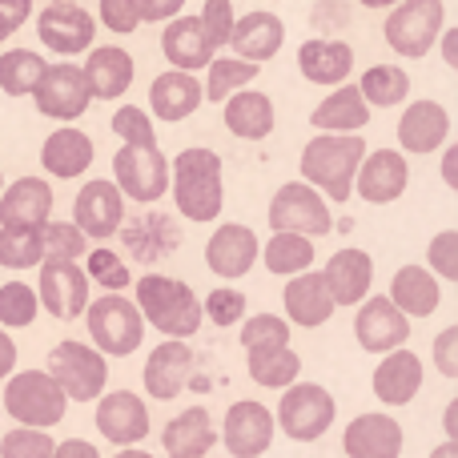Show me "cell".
<instances>
[{
  "label": "cell",
  "mask_w": 458,
  "mask_h": 458,
  "mask_svg": "<svg viewBox=\"0 0 458 458\" xmlns=\"http://www.w3.org/2000/svg\"><path fill=\"white\" fill-rule=\"evenodd\" d=\"M85 277L97 285H105L109 293H121L129 290V282H133V274H129V266L117 258L113 250H93L89 253V266H85Z\"/></svg>",
  "instance_id": "46"
},
{
  "label": "cell",
  "mask_w": 458,
  "mask_h": 458,
  "mask_svg": "<svg viewBox=\"0 0 458 458\" xmlns=\"http://www.w3.org/2000/svg\"><path fill=\"white\" fill-rule=\"evenodd\" d=\"M72 217H77L72 225L85 237H113L125 225V198H121V190L113 182H89L77 193Z\"/></svg>",
  "instance_id": "17"
},
{
  "label": "cell",
  "mask_w": 458,
  "mask_h": 458,
  "mask_svg": "<svg viewBox=\"0 0 458 458\" xmlns=\"http://www.w3.org/2000/svg\"><path fill=\"white\" fill-rule=\"evenodd\" d=\"M422 390V358L411 350H390L374 370V394L386 406H406Z\"/></svg>",
  "instance_id": "28"
},
{
  "label": "cell",
  "mask_w": 458,
  "mask_h": 458,
  "mask_svg": "<svg viewBox=\"0 0 458 458\" xmlns=\"http://www.w3.org/2000/svg\"><path fill=\"white\" fill-rule=\"evenodd\" d=\"M282 298H285V318H290L293 326H306V330L326 326L334 314V298H330V290H326V277L310 274V269L290 277Z\"/></svg>",
  "instance_id": "27"
},
{
  "label": "cell",
  "mask_w": 458,
  "mask_h": 458,
  "mask_svg": "<svg viewBox=\"0 0 458 458\" xmlns=\"http://www.w3.org/2000/svg\"><path fill=\"white\" fill-rule=\"evenodd\" d=\"M430 458H458V443H451V438H446V443L438 446V451L430 454Z\"/></svg>",
  "instance_id": "60"
},
{
  "label": "cell",
  "mask_w": 458,
  "mask_h": 458,
  "mask_svg": "<svg viewBox=\"0 0 458 458\" xmlns=\"http://www.w3.org/2000/svg\"><path fill=\"white\" fill-rule=\"evenodd\" d=\"M85 250H89V237L72 222L40 225V253H45V261H77Z\"/></svg>",
  "instance_id": "43"
},
{
  "label": "cell",
  "mask_w": 458,
  "mask_h": 458,
  "mask_svg": "<svg viewBox=\"0 0 458 458\" xmlns=\"http://www.w3.org/2000/svg\"><path fill=\"white\" fill-rule=\"evenodd\" d=\"M48 214H53V190L40 177H21L0 198V229H8V233L40 229L48 222Z\"/></svg>",
  "instance_id": "19"
},
{
  "label": "cell",
  "mask_w": 458,
  "mask_h": 458,
  "mask_svg": "<svg viewBox=\"0 0 458 458\" xmlns=\"http://www.w3.org/2000/svg\"><path fill=\"white\" fill-rule=\"evenodd\" d=\"M85 322H89V338H93L97 354L109 358H125L141 346L145 338V318L121 293H105V298L89 301L85 306Z\"/></svg>",
  "instance_id": "4"
},
{
  "label": "cell",
  "mask_w": 458,
  "mask_h": 458,
  "mask_svg": "<svg viewBox=\"0 0 458 458\" xmlns=\"http://www.w3.org/2000/svg\"><path fill=\"white\" fill-rule=\"evenodd\" d=\"M32 13V0H0V40L16 32Z\"/></svg>",
  "instance_id": "54"
},
{
  "label": "cell",
  "mask_w": 458,
  "mask_h": 458,
  "mask_svg": "<svg viewBox=\"0 0 458 458\" xmlns=\"http://www.w3.org/2000/svg\"><path fill=\"white\" fill-rule=\"evenodd\" d=\"M40 165L53 177H64V182L81 177L93 165V141H89V133H81V129H56V133H48L45 149H40Z\"/></svg>",
  "instance_id": "35"
},
{
  "label": "cell",
  "mask_w": 458,
  "mask_h": 458,
  "mask_svg": "<svg viewBox=\"0 0 458 458\" xmlns=\"http://www.w3.org/2000/svg\"><path fill=\"white\" fill-rule=\"evenodd\" d=\"M182 4L185 0H137V16L141 21H174Z\"/></svg>",
  "instance_id": "55"
},
{
  "label": "cell",
  "mask_w": 458,
  "mask_h": 458,
  "mask_svg": "<svg viewBox=\"0 0 458 458\" xmlns=\"http://www.w3.org/2000/svg\"><path fill=\"white\" fill-rule=\"evenodd\" d=\"M225 129L233 137L245 141H261V137L274 133V101L266 93H253V89H237L225 97Z\"/></svg>",
  "instance_id": "33"
},
{
  "label": "cell",
  "mask_w": 458,
  "mask_h": 458,
  "mask_svg": "<svg viewBox=\"0 0 458 458\" xmlns=\"http://www.w3.org/2000/svg\"><path fill=\"white\" fill-rule=\"evenodd\" d=\"M366 105H378V109H394V105L406 101L411 93V77L394 64H374V69L362 72V85H358Z\"/></svg>",
  "instance_id": "37"
},
{
  "label": "cell",
  "mask_w": 458,
  "mask_h": 458,
  "mask_svg": "<svg viewBox=\"0 0 458 458\" xmlns=\"http://www.w3.org/2000/svg\"><path fill=\"white\" fill-rule=\"evenodd\" d=\"M113 458H153V454H145V451H133V446H125V451L113 454Z\"/></svg>",
  "instance_id": "62"
},
{
  "label": "cell",
  "mask_w": 458,
  "mask_h": 458,
  "mask_svg": "<svg viewBox=\"0 0 458 458\" xmlns=\"http://www.w3.org/2000/svg\"><path fill=\"white\" fill-rule=\"evenodd\" d=\"M274 414L266 411L261 403H253V398H245V403H233L225 414V446L233 458H258L269 451V443H274Z\"/></svg>",
  "instance_id": "16"
},
{
  "label": "cell",
  "mask_w": 458,
  "mask_h": 458,
  "mask_svg": "<svg viewBox=\"0 0 458 458\" xmlns=\"http://www.w3.org/2000/svg\"><path fill=\"white\" fill-rule=\"evenodd\" d=\"M101 21L113 32H137V24H141L137 0H101Z\"/></svg>",
  "instance_id": "52"
},
{
  "label": "cell",
  "mask_w": 458,
  "mask_h": 458,
  "mask_svg": "<svg viewBox=\"0 0 458 458\" xmlns=\"http://www.w3.org/2000/svg\"><path fill=\"white\" fill-rule=\"evenodd\" d=\"M350 458H398L403 454V427L390 414H358L342 435Z\"/></svg>",
  "instance_id": "25"
},
{
  "label": "cell",
  "mask_w": 458,
  "mask_h": 458,
  "mask_svg": "<svg viewBox=\"0 0 458 458\" xmlns=\"http://www.w3.org/2000/svg\"><path fill=\"white\" fill-rule=\"evenodd\" d=\"M37 310H40V301H37V290H32V285H24V282L0 285V326L24 330V326H32Z\"/></svg>",
  "instance_id": "44"
},
{
  "label": "cell",
  "mask_w": 458,
  "mask_h": 458,
  "mask_svg": "<svg viewBox=\"0 0 458 458\" xmlns=\"http://www.w3.org/2000/svg\"><path fill=\"white\" fill-rule=\"evenodd\" d=\"M193 362H198V354L182 338H165L145 362V390L161 403L177 398L185 390V382L193 378Z\"/></svg>",
  "instance_id": "20"
},
{
  "label": "cell",
  "mask_w": 458,
  "mask_h": 458,
  "mask_svg": "<svg viewBox=\"0 0 458 458\" xmlns=\"http://www.w3.org/2000/svg\"><path fill=\"white\" fill-rule=\"evenodd\" d=\"M113 177H117L121 198L133 201H157L169 190V161L161 157L157 145H121L113 157Z\"/></svg>",
  "instance_id": "10"
},
{
  "label": "cell",
  "mask_w": 458,
  "mask_h": 458,
  "mask_svg": "<svg viewBox=\"0 0 458 458\" xmlns=\"http://www.w3.org/2000/svg\"><path fill=\"white\" fill-rule=\"evenodd\" d=\"M446 438H451V443H458V403L446 406Z\"/></svg>",
  "instance_id": "58"
},
{
  "label": "cell",
  "mask_w": 458,
  "mask_h": 458,
  "mask_svg": "<svg viewBox=\"0 0 458 458\" xmlns=\"http://www.w3.org/2000/svg\"><path fill=\"white\" fill-rule=\"evenodd\" d=\"M97 430L113 446H133L149 435V411H145V403L133 390H113L97 406Z\"/></svg>",
  "instance_id": "18"
},
{
  "label": "cell",
  "mask_w": 458,
  "mask_h": 458,
  "mask_svg": "<svg viewBox=\"0 0 458 458\" xmlns=\"http://www.w3.org/2000/svg\"><path fill=\"white\" fill-rule=\"evenodd\" d=\"M40 229H24V233H8L0 229V266L4 269H32L40 266Z\"/></svg>",
  "instance_id": "45"
},
{
  "label": "cell",
  "mask_w": 458,
  "mask_h": 458,
  "mask_svg": "<svg viewBox=\"0 0 458 458\" xmlns=\"http://www.w3.org/2000/svg\"><path fill=\"white\" fill-rule=\"evenodd\" d=\"M161 443H165L169 458H206L209 451H214V443H217V430H214L209 411L206 406H190V411H182L165 427Z\"/></svg>",
  "instance_id": "32"
},
{
  "label": "cell",
  "mask_w": 458,
  "mask_h": 458,
  "mask_svg": "<svg viewBox=\"0 0 458 458\" xmlns=\"http://www.w3.org/2000/svg\"><path fill=\"white\" fill-rule=\"evenodd\" d=\"M438 298H443V290L427 266H403L390 277V301L406 318H430L438 310Z\"/></svg>",
  "instance_id": "34"
},
{
  "label": "cell",
  "mask_w": 458,
  "mask_h": 458,
  "mask_svg": "<svg viewBox=\"0 0 458 458\" xmlns=\"http://www.w3.org/2000/svg\"><path fill=\"white\" fill-rule=\"evenodd\" d=\"M301 358L293 354L290 346L285 350H261V354H250V378L266 390H285L290 382H298Z\"/></svg>",
  "instance_id": "38"
},
{
  "label": "cell",
  "mask_w": 458,
  "mask_h": 458,
  "mask_svg": "<svg viewBox=\"0 0 458 458\" xmlns=\"http://www.w3.org/2000/svg\"><path fill=\"white\" fill-rule=\"evenodd\" d=\"M32 97H37V109L53 121H77L93 101L89 81L77 64H45Z\"/></svg>",
  "instance_id": "11"
},
{
  "label": "cell",
  "mask_w": 458,
  "mask_h": 458,
  "mask_svg": "<svg viewBox=\"0 0 458 458\" xmlns=\"http://www.w3.org/2000/svg\"><path fill=\"white\" fill-rule=\"evenodd\" d=\"M430 266L438 269L443 277H458V233L454 229H446V233H438L435 242H430Z\"/></svg>",
  "instance_id": "51"
},
{
  "label": "cell",
  "mask_w": 458,
  "mask_h": 458,
  "mask_svg": "<svg viewBox=\"0 0 458 458\" xmlns=\"http://www.w3.org/2000/svg\"><path fill=\"white\" fill-rule=\"evenodd\" d=\"M48 378L64 390V398L72 403H93L105 390V378H109V362L105 354H97L85 342H61L48 354Z\"/></svg>",
  "instance_id": "6"
},
{
  "label": "cell",
  "mask_w": 458,
  "mask_h": 458,
  "mask_svg": "<svg viewBox=\"0 0 458 458\" xmlns=\"http://www.w3.org/2000/svg\"><path fill=\"white\" fill-rule=\"evenodd\" d=\"M149 109L161 121H185L201 109V81L193 72L169 69L149 85Z\"/></svg>",
  "instance_id": "30"
},
{
  "label": "cell",
  "mask_w": 458,
  "mask_h": 458,
  "mask_svg": "<svg viewBox=\"0 0 458 458\" xmlns=\"http://www.w3.org/2000/svg\"><path fill=\"white\" fill-rule=\"evenodd\" d=\"M435 358H438V370H443L446 378H454V374H458V330H454V326H451V330L438 334V342H435Z\"/></svg>",
  "instance_id": "53"
},
{
  "label": "cell",
  "mask_w": 458,
  "mask_h": 458,
  "mask_svg": "<svg viewBox=\"0 0 458 458\" xmlns=\"http://www.w3.org/2000/svg\"><path fill=\"white\" fill-rule=\"evenodd\" d=\"M40 306L48 310L61 322H72V318L85 314L89 306V277L77 261H45L40 266Z\"/></svg>",
  "instance_id": "12"
},
{
  "label": "cell",
  "mask_w": 458,
  "mask_h": 458,
  "mask_svg": "<svg viewBox=\"0 0 458 458\" xmlns=\"http://www.w3.org/2000/svg\"><path fill=\"white\" fill-rule=\"evenodd\" d=\"M13 366H16V342L8 338V330H0V382L13 374Z\"/></svg>",
  "instance_id": "57"
},
{
  "label": "cell",
  "mask_w": 458,
  "mask_h": 458,
  "mask_svg": "<svg viewBox=\"0 0 458 458\" xmlns=\"http://www.w3.org/2000/svg\"><path fill=\"white\" fill-rule=\"evenodd\" d=\"M358 4H362V8H394L398 0H358Z\"/></svg>",
  "instance_id": "61"
},
{
  "label": "cell",
  "mask_w": 458,
  "mask_h": 458,
  "mask_svg": "<svg viewBox=\"0 0 458 458\" xmlns=\"http://www.w3.org/2000/svg\"><path fill=\"white\" fill-rule=\"evenodd\" d=\"M40 72H45V61L32 48H8L0 56V89L8 97H29L37 89Z\"/></svg>",
  "instance_id": "40"
},
{
  "label": "cell",
  "mask_w": 458,
  "mask_h": 458,
  "mask_svg": "<svg viewBox=\"0 0 458 458\" xmlns=\"http://www.w3.org/2000/svg\"><path fill=\"white\" fill-rule=\"evenodd\" d=\"M64 406H69V398L45 370H21L4 386V411L32 430L56 427L64 419Z\"/></svg>",
  "instance_id": "5"
},
{
  "label": "cell",
  "mask_w": 458,
  "mask_h": 458,
  "mask_svg": "<svg viewBox=\"0 0 458 458\" xmlns=\"http://www.w3.org/2000/svg\"><path fill=\"white\" fill-rule=\"evenodd\" d=\"M209 72V85L201 97H209V101H225L229 93H237V89H245L253 77H258V64L253 61H242V56H214V61L206 64Z\"/></svg>",
  "instance_id": "41"
},
{
  "label": "cell",
  "mask_w": 458,
  "mask_h": 458,
  "mask_svg": "<svg viewBox=\"0 0 458 458\" xmlns=\"http://www.w3.org/2000/svg\"><path fill=\"white\" fill-rule=\"evenodd\" d=\"M454 165H458V149H446V161H443L446 182H454Z\"/></svg>",
  "instance_id": "59"
},
{
  "label": "cell",
  "mask_w": 458,
  "mask_h": 458,
  "mask_svg": "<svg viewBox=\"0 0 458 458\" xmlns=\"http://www.w3.org/2000/svg\"><path fill=\"white\" fill-rule=\"evenodd\" d=\"M53 458H101V454H97V446L85 443V438H69V443L53 446Z\"/></svg>",
  "instance_id": "56"
},
{
  "label": "cell",
  "mask_w": 458,
  "mask_h": 458,
  "mask_svg": "<svg viewBox=\"0 0 458 458\" xmlns=\"http://www.w3.org/2000/svg\"><path fill=\"white\" fill-rule=\"evenodd\" d=\"M446 4L443 0H398L386 16V45L403 56H427L443 37Z\"/></svg>",
  "instance_id": "7"
},
{
  "label": "cell",
  "mask_w": 458,
  "mask_h": 458,
  "mask_svg": "<svg viewBox=\"0 0 458 458\" xmlns=\"http://www.w3.org/2000/svg\"><path fill=\"white\" fill-rule=\"evenodd\" d=\"M85 81H89V93L101 97V101H117L125 97V89L133 85V56L117 45H105L93 48L85 61Z\"/></svg>",
  "instance_id": "31"
},
{
  "label": "cell",
  "mask_w": 458,
  "mask_h": 458,
  "mask_svg": "<svg viewBox=\"0 0 458 458\" xmlns=\"http://www.w3.org/2000/svg\"><path fill=\"white\" fill-rule=\"evenodd\" d=\"M334 411H338V406H334L326 386H318V382H290L274 422L293 443H314V438H322L326 430H330Z\"/></svg>",
  "instance_id": "8"
},
{
  "label": "cell",
  "mask_w": 458,
  "mask_h": 458,
  "mask_svg": "<svg viewBox=\"0 0 458 458\" xmlns=\"http://www.w3.org/2000/svg\"><path fill=\"white\" fill-rule=\"evenodd\" d=\"M37 32H40V45L45 48H53V53H61V56H77V53H85V48H93L97 21L81 4L56 0V4H48L45 13H40Z\"/></svg>",
  "instance_id": "13"
},
{
  "label": "cell",
  "mask_w": 458,
  "mask_h": 458,
  "mask_svg": "<svg viewBox=\"0 0 458 458\" xmlns=\"http://www.w3.org/2000/svg\"><path fill=\"white\" fill-rule=\"evenodd\" d=\"M310 121H314L318 129H326V133H354V129H366L370 105L362 101L358 85H338L314 113H310Z\"/></svg>",
  "instance_id": "36"
},
{
  "label": "cell",
  "mask_w": 458,
  "mask_h": 458,
  "mask_svg": "<svg viewBox=\"0 0 458 458\" xmlns=\"http://www.w3.org/2000/svg\"><path fill=\"white\" fill-rule=\"evenodd\" d=\"M285 40V24L277 13H245L242 21H233V29H229V40L225 45H233V56H242V61H269V56H277V48H282Z\"/></svg>",
  "instance_id": "23"
},
{
  "label": "cell",
  "mask_w": 458,
  "mask_h": 458,
  "mask_svg": "<svg viewBox=\"0 0 458 458\" xmlns=\"http://www.w3.org/2000/svg\"><path fill=\"white\" fill-rule=\"evenodd\" d=\"M290 330L293 326L277 314H258L242 326V346L245 354H261V350H285L290 346Z\"/></svg>",
  "instance_id": "42"
},
{
  "label": "cell",
  "mask_w": 458,
  "mask_h": 458,
  "mask_svg": "<svg viewBox=\"0 0 458 458\" xmlns=\"http://www.w3.org/2000/svg\"><path fill=\"white\" fill-rule=\"evenodd\" d=\"M198 21L206 24V32H209L214 45H225L229 29H233V4H229V0H206V8H201Z\"/></svg>",
  "instance_id": "50"
},
{
  "label": "cell",
  "mask_w": 458,
  "mask_h": 458,
  "mask_svg": "<svg viewBox=\"0 0 458 458\" xmlns=\"http://www.w3.org/2000/svg\"><path fill=\"white\" fill-rule=\"evenodd\" d=\"M366 157V141L358 133H322L301 149V177L322 190L330 201H350L354 174Z\"/></svg>",
  "instance_id": "1"
},
{
  "label": "cell",
  "mask_w": 458,
  "mask_h": 458,
  "mask_svg": "<svg viewBox=\"0 0 458 458\" xmlns=\"http://www.w3.org/2000/svg\"><path fill=\"white\" fill-rule=\"evenodd\" d=\"M161 53L169 56V64L182 72H193V69H206L209 61L217 56V45L209 40L206 24L198 16H174L169 29L161 32Z\"/></svg>",
  "instance_id": "21"
},
{
  "label": "cell",
  "mask_w": 458,
  "mask_h": 458,
  "mask_svg": "<svg viewBox=\"0 0 458 458\" xmlns=\"http://www.w3.org/2000/svg\"><path fill=\"white\" fill-rule=\"evenodd\" d=\"M174 201L190 222H214L222 214V157L214 149H182L174 157Z\"/></svg>",
  "instance_id": "3"
},
{
  "label": "cell",
  "mask_w": 458,
  "mask_h": 458,
  "mask_svg": "<svg viewBox=\"0 0 458 458\" xmlns=\"http://www.w3.org/2000/svg\"><path fill=\"white\" fill-rule=\"evenodd\" d=\"M137 310H141L145 326L161 330L165 338H190L201 330V301L185 282L165 274H145L137 282Z\"/></svg>",
  "instance_id": "2"
},
{
  "label": "cell",
  "mask_w": 458,
  "mask_h": 458,
  "mask_svg": "<svg viewBox=\"0 0 458 458\" xmlns=\"http://www.w3.org/2000/svg\"><path fill=\"white\" fill-rule=\"evenodd\" d=\"M298 69L314 85H346V77L354 72V48L346 40H306L298 53Z\"/></svg>",
  "instance_id": "29"
},
{
  "label": "cell",
  "mask_w": 458,
  "mask_h": 458,
  "mask_svg": "<svg viewBox=\"0 0 458 458\" xmlns=\"http://www.w3.org/2000/svg\"><path fill=\"white\" fill-rule=\"evenodd\" d=\"M53 446L56 443L48 438V430L21 427L0 438V458H53Z\"/></svg>",
  "instance_id": "47"
},
{
  "label": "cell",
  "mask_w": 458,
  "mask_h": 458,
  "mask_svg": "<svg viewBox=\"0 0 458 458\" xmlns=\"http://www.w3.org/2000/svg\"><path fill=\"white\" fill-rule=\"evenodd\" d=\"M201 314L209 318L214 326H237L245 318V293L237 290H214L201 306Z\"/></svg>",
  "instance_id": "49"
},
{
  "label": "cell",
  "mask_w": 458,
  "mask_h": 458,
  "mask_svg": "<svg viewBox=\"0 0 458 458\" xmlns=\"http://www.w3.org/2000/svg\"><path fill=\"white\" fill-rule=\"evenodd\" d=\"M451 137V113L438 101H414L398 121V145L406 153H435Z\"/></svg>",
  "instance_id": "26"
},
{
  "label": "cell",
  "mask_w": 458,
  "mask_h": 458,
  "mask_svg": "<svg viewBox=\"0 0 458 458\" xmlns=\"http://www.w3.org/2000/svg\"><path fill=\"white\" fill-rule=\"evenodd\" d=\"M310 261H314V242L301 233H274L266 245V269L269 274H301V269H310Z\"/></svg>",
  "instance_id": "39"
},
{
  "label": "cell",
  "mask_w": 458,
  "mask_h": 458,
  "mask_svg": "<svg viewBox=\"0 0 458 458\" xmlns=\"http://www.w3.org/2000/svg\"><path fill=\"white\" fill-rule=\"evenodd\" d=\"M113 133H117L125 145H157L149 113H141L137 105H121V109L113 113Z\"/></svg>",
  "instance_id": "48"
},
{
  "label": "cell",
  "mask_w": 458,
  "mask_h": 458,
  "mask_svg": "<svg viewBox=\"0 0 458 458\" xmlns=\"http://www.w3.org/2000/svg\"><path fill=\"white\" fill-rule=\"evenodd\" d=\"M354 338L362 342V350H370V354L403 350L406 338H411V318L390 298H370V301H362V310H358V318H354Z\"/></svg>",
  "instance_id": "15"
},
{
  "label": "cell",
  "mask_w": 458,
  "mask_h": 458,
  "mask_svg": "<svg viewBox=\"0 0 458 458\" xmlns=\"http://www.w3.org/2000/svg\"><path fill=\"white\" fill-rule=\"evenodd\" d=\"M406 182H411V165H406V157L394 149L366 153L354 174L358 198L370 201V206H390V201H398L406 193Z\"/></svg>",
  "instance_id": "14"
},
{
  "label": "cell",
  "mask_w": 458,
  "mask_h": 458,
  "mask_svg": "<svg viewBox=\"0 0 458 458\" xmlns=\"http://www.w3.org/2000/svg\"><path fill=\"white\" fill-rule=\"evenodd\" d=\"M269 229L274 233H301V237H326L334 229L326 198L306 182H290L269 201Z\"/></svg>",
  "instance_id": "9"
},
{
  "label": "cell",
  "mask_w": 458,
  "mask_h": 458,
  "mask_svg": "<svg viewBox=\"0 0 458 458\" xmlns=\"http://www.w3.org/2000/svg\"><path fill=\"white\" fill-rule=\"evenodd\" d=\"M261 245H258V233L250 225H222L206 245V261L217 277H245L258 261Z\"/></svg>",
  "instance_id": "24"
},
{
  "label": "cell",
  "mask_w": 458,
  "mask_h": 458,
  "mask_svg": "<svg viewBox=\"0 0 458 458\" xmlns=\"http://www.w3.org/2000/svg\"><path fill=\"white\" fill-rule=\"evenodd\" d=\"M326 290H330L334 306H358L370 293L374 282V261L366 250H338L322 269Z\"/></svg>",
  "instance_id": "22"
}]
</instances>
